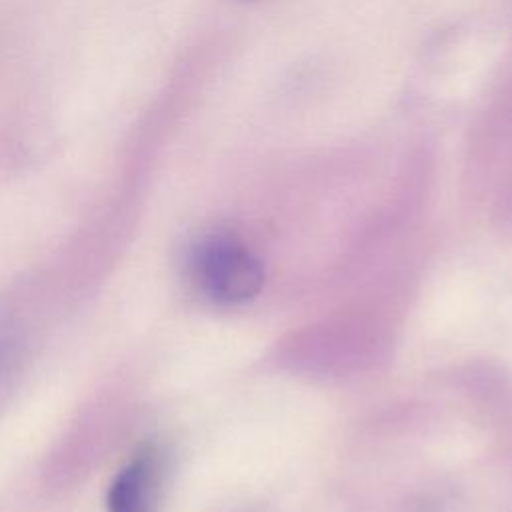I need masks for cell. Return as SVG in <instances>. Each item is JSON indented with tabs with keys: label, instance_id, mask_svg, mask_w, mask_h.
<instances>
[{
	"label": "cell",
	"instance_id": "obj_1",
	"mask_svg": "<svg viewBox=\"0 0 512 512\" xmlns=\"http://www.w3.org/2000/svg\"><path fill=\"white\" fill-rule=\"evenodd\" d=\"M190 268L200 290L220 304L248 302L264 284L260 260L228 234L202 238L192 250Z\"/></svg>",
	"mask_w": 512,
	"mask_h": 512
},
{
	"label": "cell",
	"instance_id": "obj_2",
	"mask_svg": "<svg viewBox=\"0 0 512 512\" xmlns=\"http://www.w3.org/2000/svg\"><path fill=\"white\" fill-rule=\"evenodd\" d=\"M158 496V460L146 448L126 462L106 494L108 512H156Z\"/></svg>",
	"mask_w": 512,
	"mask_h": 512
},
{
	"label": "cell",
	"instance_id": "obj_3",
	"mask_svg": "<svg viewBox=\"0 0 512 512\" xmlns=\"http://www.w3.org/2000/svg\"><path fill=\"white\" fill-rule=\"evenodd\" d=\"M2 362H4V352L0 350V364H2Z\"/></svg>",
	"mask_w": 512,
	"mask_h": 512
}]
</instances>
